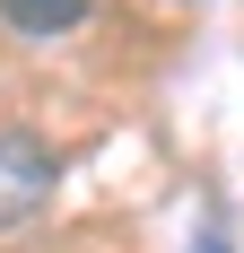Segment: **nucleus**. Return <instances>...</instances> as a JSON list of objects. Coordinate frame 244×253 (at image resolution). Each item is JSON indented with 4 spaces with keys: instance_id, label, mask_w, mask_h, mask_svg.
Listing matches in <instances>:
<instances>
[{
    "instance_id": "obj_1",
    "label": "nucleus",
    "mask_w": 244,
    "mask_h": 253,
    "mask_svg": "<svg viewBox=\"0 0 244 253\" xmlns=\"http://www.w3.org/2000/svg\"><path fill=\"white\" fill-rule=\"evenodd\" d=\"M52 183H61V166H52L44 140L35 131H0V227H26L52 201Z\"/></svg>"
},
{
    "instance_id": "obj_2",
    "label": "nucleus",
    "mask_w": 244,
    "mask_h": 253,
    "mask_svg": "<svg viewBox=\"0 0 244 253\" xmlns=\"http://www.w3.org/2000/svg\"><path fill=\"white\" fill-rule=\"evenodd\" d=\"M0 18L18 26V35H61V26L87 18V0H0Z\"/></svg>"
},
{
    "instance_id": "obj_3",
    "label": "nucleus",
    "mask_w": 244,
    "mask_h": 253,
    "mask_svg": "<svg viewBox=\"0 0 244 253\" xmlns=\"http://www.w3.org/2000/svg\"><path fill=\"white\" fill-rule=\"evenodd\" d=\"M201 253H218V236H201Z\"/></svg>"
}]
</instances>
